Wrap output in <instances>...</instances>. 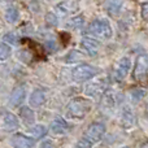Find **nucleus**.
Here are the masks:
<instances>
[{"label": "nucleus", "mask_w": 148, "mask_h": 148, "mask_svg": "<svg viewBox=\"0 0 148 148\" xmlns=\"http://www.w3.org/2000/svg\"><path fill=\"white\" fill-rule=\"evenodd\" d=\"M91 110V101L84 97H74L66 107V113L70 118H75V120H82L84 118L88 112Z\"/></svg>", "instance_id": "f257e3e1"}, {"label": "nucleus", "mask_w": 148, "mask_h": 148, "mask_svg": "<svg viewBox=\"0 0 148 148\" xmlns=\"http://www.w3.org/2000/svg\"><path fill=\"white\" fill-rule=\"evenodd\" d=\"M87 34L97 39H109L113 34V30L108 20L97 18L90 23L88 29H87Z\"/></svg>", "instance_id": "f03ea898"}, {"label": "nucleus", "mask_w": 148, "mask_h": 148, "mask_svg": "<svg viewBox=\"0 0 148 148\" xmlns=\"http://www.w3.org/2000/svg\"><path fill=\"white\" fill-rule=\"evenodd\" d=\"M100 70L96 66L90 64H81L78 66H75L72 72V78L77 83H83L86 81H90L91 78H94Z\"/></svg>", "instance_id": "7ed1b4c3"}, {"label": "nucleus", "mask_w": 148, "mask_h": 148, "mask_svg": "<svg viewBox=\"0 0 148 148\" xmlns=\"http://www.w3.org/2000/svg\"><path fill=\"white\" fill-rule=\"evenodd\" d=\"M104 134H105V125L104 123L103 122H94L86 129L82 139H84L87 143H90L92 146V144H95V143L101 140Z\"/></svg>", "instance_id": "20e7f679"}, {"label": "nucleus", "mask_w": 148, "mask_h": 148, "mask_svg": "<svg viewBox=\"0 0 148 148\" xmlns=\"http://www.w3.org/2000/svg\"><path fill=\"white\" fill-rule=\"evenodd\" d=\"M147 74H148V55L142 53L136 57L133 77H134V79H136V81H142Z\"/></svg>", "instance_id": "39448f33"}, {"label": "nucleus", "mask_w": 148, "mask_h": 148, "mask_svg": "<svg viewBox=\"0 0 148 148\" xmlns=\"http://www.w3.org/2000/svg\"><path fill=\"white\" fill-rule=\"evenodd\" d=\"M130 68H131V60L129 59V57H122V59L117 62V65H116V68H114L113 77H114L116 81L117 82L123 81V79L126 78V75H127Z\"/></svg>", "instance_id": "423d86ee"}, {"label": "nucleus", "mask_w": 148, "mask_h": 148, "mask_svg": "<svg viewBox=\"0 0 148 148\" xmlns=\"http://www.w3.org/2000/svg\"><path fill=\"white\" fill-rule=\"evenodd\" d=\"M0 114L3 118V123H4V129L7 131H14L16 129H18L20 123H18V118L16 117V114H13L12 112L7 109H0Z\"/></svg>", "instance_id": "0eeeda50"}, {"label": "nucleus", "mask_w": 148, "mask_h": 148, "mask_svg": "<svg viewBox=\"0 0 148 148\" xmlns=\"http://www.w3.org/2000/svg\"><path fill=\"white\" fill-rule=\"evenodd\" d=\"M25 97H26V88H25V87H23V86L16 87V88L12 91V94H10L9 105H10L12 108L20 107V105L23 103Z\"/></svg>", "instance_id": "6e6552de"}, {"label": "nucleus", "mask_w": 148, "mask_h": 148, "mask_svg": "<svg viewBox=\"0 0 148 148\" xmlns=\"http://www.w3.org/2000/svg\"><path fill=\"white\" fill-rule=\"evenodd\" d=\"M81 48L84 52H87V55L91 57H95L99 53V42L95 40L92 38H83L81 40Z\"/></svg>", "instance_id": "1a4fd4ad"}, {"label": "nucleus", "mask_w": 148, "mask_h": 148, "mask_svg": "<svg viewBox=\"0 0 148 148\" xmlns=\"http://www.w3.org/2000/svg\"><path fill=\"white\" fill-rule=\"evenodd\" d=\"M10 143H12L13 148H31L34 146V139L18 133L12 136Z\"/></svg>", "instance_id": "9d476101"}, {"label": "nucleus", "mask_w": 148, "mask_h": 148, "mask_svg": "<svg viewBox=\"0 0 148 148\" xmlns=\"http://www.w3.org/2000/svg\"><path fill=\"white\" fill-rule=\"evenodd\" d=\"M69 130H70V125L62 117H56L51 122V131L57 134V135L66 134V133H69Z\"/></svg>", "instance_id": "9b49d317"}, {"label": "nucleus", "mask_w": 148, "mask_h": 148, "mask_svg": "<svg viewBox=\"0 0 148 148\" xmlns=\"http://www.w3.org/2000/svg\"><path fill=\"white\" fill-rule=\"evenodd\" d=\"M135 122H136V118H135V114H134L133 110L129 107L123 108L122 114H121V125H122V127L130 129L135 125Z\"/></svg>", "instance_id": "f8f14e48"}, {"label": "nucleus", "mask_w": 148, "mask_h": 148, "mask_svg": "<svg viewBox=\"0 0 148 148\" xmlns=\"http://www.w3.org/2000/svg\"><path fill=\"white\" fill-rule=\"evenodd\" d=\"M47 95H46V90L43 88H36L33 91V94L30 95V105L31 107H40L46 103Z\"/></svg>", "instance_id": "ddd939ff"}, {"label": "nucleus", "mask_w": 148, "mask_h": 148, "mask_svg": "<svg viewBox=\"0 0 148 148\" xmlns=\"http://www.w3.org/2000/svg\"><path fill=\"white\" fill-rule=\"evenodd\" d=\"M78 7L79 5L77 1H62L56 5V9H59V12L61 14H69V13L77 12Z\"/></svg>", "instance_id": "4468645a"}, {"label": "nucleus", "mask_w": 148, "mask_h": 148, "mask_svg": "<svg viewBox=\"0 0 148 148\" xmlns=\"http://www.w3.org/2000/svg\"><path fill=\"white\" fill-rule=\"evenodd\" d=\"M86 92L87 95L90 96H97V95H103L105 94V84L103 81H99V82H95V83H91L87 86L86 88Z\"/></svg>", "instance_id": "2eb2a0df"}, {"label": "nucleus", "mask_w": 148, "mask_h": 148, "mask_svg": "<svg viewBox=\"0 0 148 148\" xmlns=\"http://www.w3.org/2000/svg\"><path fill=\"white\" fill-rule=\"evenodd\" d=\"M20 117L22 118V121L26 123V125H33L34 121H35V116H34L33 109H31V108H29V107L21 108Z\"/></svg>", "instance_id": "dca6fc26"}, {"label": "nucleus", "mask_w": 148, "mask_h": 148, "mask_svg": "<svg viewBox=\"0 0 148 148\" xmlns=\"http://www.w3.org/2000/svg\"><path fill=\"white\" fill-rule=\"evenodd\" d=\"M20 18V12L16 7H9L5 12V20L8 21L9 23H14L16 21Z\"/></svg>", "instance_id": "f3484780"}, {"label": "nucleus", "mask_w": 148, "mask_h": 148, "mask_svg": "<svg viewBox=\"0 0 148 148\" xmlns=\"http://www.w3.org/2000/svg\"><path fill=\"white\" fill-rule=\"evenodd\" d=\"M122 1H109L107 3V10L110 16H117L120 13L121 8H122Z\"/></svg>", "instance_id": "a211bd4d"}, {"label": "nucleus", "mask_w": 148, "mask_h": 148, "mask_svg": "<svg viewBox=\"0 0 148 148\" xmlns=\"http://www.w3.org/2000/svg\"><path fill=\"white\" fill-rule=\"evenodd\" d=\"M117 94L116 92H105L104 94V103L107 107L113 108L117 104Z\"/></svg>", "instance_id": "6ab92c4d"}, {"label": "nucleus", "mask_w": 148, "mask_h": 148, "mask_svg": "<svg viewBox=\"0 0 148 148\" xmlns=\"http://www.w3.org/2000/svg\"><path fill=\"white\" fill-rule=\"evenodd\" d=\"M84 23V17L83 16H77V17H73L70 20V22L66 23V27L70 29H81Z\"/></svg>", "instance_id": "aec40b11"}, {"label": "nucleus", "mask_w": 148, "mask_h": 148, "mask_svg": "<svg viewBox=\"0 0 148 148\" xmlns=\"http://www.w3.org/2000/svg\"><path fill=\"white\" fill-rule=\"evenodd\" d=\"M10 52H12V48H10L9 44L0 43V61L7 60L8 57L10 56Z\"/></svg>", "instance_id": "412c9836"}, {"label": "nucleus", "mask_w": 148, "mask_h": 148, "mask_svg": "<svg viewBox=\"0 0 148 148\" xmlns=\"http://www.w3.org/2000/svg\"><path fill=\"white\" fill-rule=\"evenodd\" d=\"M81 57H82L81 52H78V51H72V52H69V53H68L66 56L64 57V61L68 62V64H72V62L79 61V60H81Z\"/></svg>", "instance_id": "4be33fe9"}, {"label": "nucleus", "mask_w": 148, "mask_h": 148, "mask_svg": "<svg viewBox=\"0 0 148 148\" xmlns=\"http://www.w3.org/2000/svg\"><path fill=\"white\" fill-rule=\"evenodd\" d=\"M30 131L35 138H43V136L47 134V127L43 125H36L35 127H33Z\"/></svg>", "instance_id": "5701e85b"}, {"label": "nucleus", "mask_w": 148, "mask_h": 148, "mask_svg": "<svg viewBox=\"0 0 148 148\" xmlns=\"http://www.w3.org/2000/svg\"><path fill=\"white\" fill-rule=\"evenodd\" d=\"M144 96H146V90L144 88H134L133 91H131V99L135 103L140 101Z\"/></svg>", "instance_id": "b1692460"}, {"label": "nucleus", "mask_w": 148, "mask_h": 148, "mask_svg": "<svg viewBox=\"0 0 148 148\" xmlns=\"http://www.w3.org/2000/svg\"><path fill=\"white\" fill-rule=\"evenodd\" d=\"M4 42H8L9 44H13V46H17L20 43V38L16 33H8L4 35Z\"/></svg>", "instance_id": "393cba45"}, {"label": "nucleus", "mask_w": 148, "mask_h": 148, "mask_svg": "<svg viewBox=\"0 0 148 148\" xmlns=\"http://www.w3.org/2000/svg\"><path fill=\"white\" fill-rule=\"evenodd\" d=\"M57 16L55 13H47L46 14V22L48 26H56L57 25Z\"/></svg>", "instance_id": "a878e982"}, {"label": "nucleus", "mask_w": 148, "mask_h": 148, "mask_svg": "<svg viewBox=\"0 0 148 148\" xmlns=\"http://www.w3.org/2000/svg\"><path fill=\"white\" fill-rule=\"evenodd\" d=\"M44 46H46V49L49 52V53H53V52L57 51V44L55 40H47Z\"/></svg>", "instance_id": "bb28decb"}, {"label": "nucleus", "mask_w": 148, "mask_h": 148, "mask_svg": "<svg viewBox=\"0 0 148 148\" xmlns=\"http://www.w3.org/2000/svg\"><path fill=\"white\" fill-rule=\"evenodd\" d=\"M140 13H142V18L143 20H148V1L147 3H143L140 5Z\"/></svg>", "instance_id": "cd10ccee"}, {"label": "nucleus", "mask_w": 148, "mask_h": 148, "mask_svg": "<svg viewBox=\"0 0 148 148\" xmlns=\"http://www.w3.org/2000/svg\"><path fill=\"white\" fill-rule=\"evenodd\" d=\"M74 148H91V144L87 143L84 139H81V140L75 144V147H74Z\"/></svg>", "instance_id": "c85d7f7f"}, {"label": "nucleus", "mask_w": 148, "mask_h": 148, "mask_svg": "<svg viewBox=\"0 0 148 148\" xmlns=\"http://www.w3.org/2000/svg\"><path fill=\"white\" fill-rule=\"evenodd\" d=\"M39 148H55L53 146H52V143L49 140H47V142H43V143L40 144V147Z\"/></svg>", "instance_id": "c756f323"}, {"label": "nucleus", "mask_w": 148, "mask_h": 148, "mask_svg": "<svg viewBox=\"0 0 148 148\" xmlns=\"http://www.w3.org/2000/svg\"><path fill=\"white\" fill-rule=\"evenodd\" d=\"M146 117H147V120H148V103H147V107H146Z\"/></svg>", "instance_id": "7c9ffc66"}, {"label": "nucleus", "mask_w": 148, "mask_h": 148, "mask_svg": "<svg viewBox=\"0 0 148 148\" xmlns=\"http://www.w3.org/2000/svg\"><path fill=\"white\" fill-rule=\"evenodd\" d=\"M122 148H130V147H127V146H125V147H122Z\"/></svg>", "instance_id": "2f4dec72"}]
</instances>
